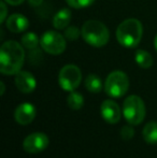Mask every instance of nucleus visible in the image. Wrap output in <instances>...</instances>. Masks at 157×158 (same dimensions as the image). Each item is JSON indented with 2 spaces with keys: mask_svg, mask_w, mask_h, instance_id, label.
<instances>
[{
  "mask_svg": "<svg viewBox=\"0 0 157 158\" xmlns=\"http://www.w3.org/2000/svg\"><path fill=\"white\" fill-rule=\"evenodd\" d=\"M65 38L67 40H70V41H76V40L79 39L80 35H82L81 31L79 30L78 27L76 26H69L65 29V33H64Z\"/></svg>",
  "mask_w": 157,
  "mask_h": 158,
  "instance_id": "19",
  "label": "nucleus"
},
{
  "mask_svg": "<svg viewBox=\"0 0 157 158\" xmlns=\"http://www.w3.org/2000/svg\"><path fill=\"white\" fill-rule=\"evenodd\" d=\"M0 6H1V16H0V23H4L6 21V14H8V9H6V1H1L0 3Z\"/></svg>",
  "mask_w": 157,
  "mask_h": 158,
  "instance_id": "22",
  "label": "nucleus"
},
{
  "mask_svg": "<svg viewBox=\"0 0 157 158\" xmlns=\"http://www.w3.org/2000/svg\"><path fill=\"white\" fill-rule=\"evenodd\" d=\"M100 113L102 118L109 124H118L121 121L122 111L115 101L111 99L105 100L100 106Z\"/></svg>",
  "mask_w": 157,
  "mask_h": 158,
  "instance_id": "9",
  "label": "nucleus"
},
{
  "mask_svg": "<svg viewBox=\"0 0 157 158\" xmlns=\"http://www.w3.org/2000/svg\"><path fill=\"white\" fill-rule=\"evenodd\" d=\"M15 86L23 94H30L37 87L36 77L28 71H19L15 74Z\"/></svg>",
  "mask_w": 157,
  "mask_h": 158,
  "instance_id": "11",
  "label": "nucleus"
},
{
  "mask_svg": "<svg viewBox=\"0 0 157 158\" xmlns=\"http://www.w3.org/2000/svg\"><path fill=\"white\" fill-rule=\"evenodd\" d=\"M154 48H155V50L157 51V35H156L155 39H154Z\"/></svg>",
  "mask_w": 157,
  "mask_h": 158,
  "instance_id": "26",
  "label": "nucleus"
},
{
  "mask_svg": "<svg viewBox=\"0 0 157 158\" xmlns=\"http://www.w3.org/2000/svg\"><path fill=\"white\" fill-rule=\"evenodd\" d=\"M28 26H29V22H28L27 17L24 16L23 14H19V13L10 15L6 21V29L14 33L25 31L28 28Z\"/></svg>",
  "mask_w": 157,
  "mask_h": 158,
  "instance_id": "12",
  "label": "nucleus"
},
{
  "mask_svg": "<svg viewBox=\"0 0 157 158\" xmlns=\"http://www.w3.org/2000/svg\"><path fill=\"white\" fill-rule=\"evenodd\" d=\"M143 139L149 144H157V122H149L142 130Z\"/></svg>",
  "mask_w": 157,
  "mask_h": 158,
  "instance_id": "15",
  "label": "nucleus"
},
{
  "mask_svg": "<svg viewBox=\"0 0 157 158\" xmlns=\"http://www.w3.org/2000/svg\"><path fill=\"white\" fill-rule=\"evenodd\" d=\"M143 26L137 19H127L118 25L116 29V39L122 46L134 48L138 46L142 39Z\"/></svg>",
  "mask_w": 157,
  "mask_h": 158,
  "instance_id": "2",
  "label": "nucleus"
},
{
  "mask_svg": "<svg viewBox=\"0 0 157 158\" xmlns=\"http://www.w3.org/2000/svg\"><path fill=\"white\" fill-rule=\"evenodd\" d=\"M81 33L84 41L94 48H102L108 44L110 39L108 27L96 19L86 21L82 26Z\"/></svg>",
  "mask_w": 157,
  "mask_h": 158,
  "instance_id": "3",
  "label": "nucleus"
},
{
  "mask_svg": "<svg viewBox=\"0 0 157 158\" xmlns=\"http://www.w3.org/2000/svg\"><path fill=\"white\" fill-rule=\"evenodd\" d=\"M43 2V0H28V3L30 4L31 6H39L40 4Z\"/></svg>",
  "mask_w": 157,
  "mask_h": 158,
  "instance_id": "24",
  "label": "nucleus"
},
{
  "mask_svg": "<svg viewBox=\"0 0 157 158\" xmlns=\"http://www.w3.org/2000/svg\"><path fill=\"white\" fill-rule=\"evenodd\" d=\"M67 103L71 110L78 111L81 110L84 106V97L78 92H70L69 96L67 98Z\"/></svg>",
  "mask_w": 157,
  "mask_h": 158,
  "instance_id": "17",
  "label": "nucleus"
},
{
  "mask_svg": "<svg viewBox=\"0 0 157 158\" xmlns=\"http://www.w3.org/2000/svg\"><path fill=\"white\" fill-rule=\"evenodd\" d=\"M129 89V79L121 70L112 71L105 82V92L112 98L123 97Z\"/></svg>",
  "mask_w": 157,
  "mask_h": 158,
  "instance_id": "5",
  "label": "nucleus"
},
{
  "mask_svg": "<svg viewBox=\"0 0 157 158\" xmlns=\"http://www.w3.org/2000/svg\"><path fill=\"white\" fill-rule=\"evenodd\" d=\"M40 45L45 53L51 55H60L66 50V38L59 32L48 30L42 35Z\"/></svg>",
  "mask_w": 157,
  "mask_h": 158,
  "instance_id": "7",
  "label": "nucleus"
},
{
  "mask_svg": "<svg viewBox=\"0 0 157 158\" xmlns=\"http://www.w3.org/2000/svg\"><path fill=\"white\" fill-rule=\"evenodd\" d=\"M19 42L9 40L0 48V72L4 75H15L22 70L25 61V50Z\"/></svg>",
  "mask_w": 157,
  "mask_h": 158,
  "instance_id": "1",
  "label": "nucleus"
},
{
  "mask_svg": "<svg viewBox=\"0 0 157 158\" xmlns=\"http://www.w3.org/2000/svg\"><path fill=\"white\" fill-rule=\"evenodd\" d=\"M134 60L142 69H149L153 66V57L149 52L144 50H138L134 54Z\"/></svg>",
  "mask_w": 157,
  "mask_h": 158,
  "instance_id": "16",
  "label": "nucleus"
},
{
  "mask_svg": "<svg viewBox=\"0 0 157 158\" xmlns=\"http://www.w3.org/2000/svg\"><path fill=\"white\" fill-rule=\"evenodd\" d=\"M134 135V130L132 125H126L124 126L123 128L121 129V137L123 138L125 141H128V140H131Z\"/></svg>",
  "mask_w": 157,
  "mask_h": 158,
  "instance_id": "21",
  "label": "nucleus"
},
{
  "mask_svg": "<svg viewBox=\"0 0 157 158\" xmlns=\"http://www.w3.org/2000/svg\"><path fill=\"white\" fill-rule=\"evenodd\" d=\"M82 81V72L76 64H66L58 74L59 86L66 92H73L79 87Z\"/></svg>",
  "mask_w": 157,
  "mask_h": 158,
  "instance_id": "6",
  "label": "nucleus"
},
{
  "mask_svg": "<svg viewBox=\"0 0 157 158\" xmlns=\"http://www.w3.org/2000/svg\"><path fill=\"white\" fill-rule=\"evenodd\" d=\"M10 6H19V4L23 3L25 0H4Z\"/></svg>",
  "mask_w": 157,
  "mask_h": 158,
  "instance_id": "23",
  "label": "nucleus"
},
{
  "mask_svg": "<svg viewBox=\"0 0 157 158\" xmlns=\"http://www.w3.org/2000/svg\"><path fill=\"white\" fill-rule=\"evenodd\" d=\"M71 21V11L69 9H61L53 17V26L56 29H66Z\"/></svg>",
  "mask_w": 157,
  "mask_h": 158,
  "instance_id": "13",
  "label": "nucleus"
},
{
  "mask_svg": "<svg viewBox=\"0 0 157 158\" xmlns=\"http://www.w3.org/2000/svg\"><path fill=\"white\" fill-rule=\"evenodd\" d=\"M22 45L27 50H34L40 44L38 35L35 32H27L22 37Z\"/></svg>",
  "mask_w": 157,
  "mask_h": 158,
  "instance_id": "18",
  "label": "nucleus"
},
{
  "mask_svg": "<svg viewBox=\"0 0 157 158\" xmlns=\"http://www.w3.org/2000/svg\"><path fill=\"white\" fill-rule=\"evenodd\" d=\"M84 85H85L86 89L89 93H93V94H98V93H100L103 87L101 79L97 74H94V73H90V74H88L87 77H86Z\"/></svg>",
  "mask_w": 157,
  "mask_h": 158,
  "instance_id": "14",
  "label": "nucleus"
},
{
  "mask_svg": "<svg viewBox=\"0 0 157 158\" xmlns=\"http://www.w3.org/2000/svg\"><path fill=\"white\" fill-rule=\"evenodd\" d=\"M147 109L142 98L131 95L125 99L123 103V115L128 124L136 126L144 121Z\"/></svg>",
  "mask_w": 157,
  "mask_h": 158,
  "instance_id": "4",
  "label": "nucleus"
},
{
  "mask_svg": "<svg viewBox=\"0 0 157 158\" xmlns=\"http://www.w3.org/2000/svg\"><path fill=\"white\" fill-rule=\"evenodd\" d=\"M50 144V139L43 132H34L28 135L23 141V148L29 154H38L45 150Z\"/></svg>",
  "mask_w": 157,
  "mask_h": 158,
  "instance_id": "8",
  "label": "nucleus"
},
{
  "mask_svg": "<svg viewBox=\"0 0 157 158\" xmlns=\"http://www.w3.org/2000/svg\"><path fill=\"white\" fill-rule=\"evenodd\" d=\"M68 6L73 9H84L92 6L95 0H66Z\"/></svg>",
  "mask_w": 157,
  "mask_h": 158,
  "instance_id": "20",
  "label": "nucleus"
},
{
  "mask_svg": "<svg viewBox=\"0 0 157 158\" xmlns=\"http://www.w3.org/2000/svg\"><path fill=\"white\" fill-rule=\"evenodd\" d=\"M37 114L36 106L29 102L22 103L15 109L14 111V119L17 124L25 126L30 124L35 119Z\"/></svg>",
  "mask_w": 157,
  "mask_h": 158,
  "instance_id": "10",
  "label": "nucleus"
},
{
  "mask_svg": "<svg viewBox=\"0 0 157 158\" xmlns=\"http://www.w3.org/2000/svg\"><path fill=\"white\" fill-rule=\"evenodd\" d=\"M0 86H1V92H0V95L3 96L4 90H6V86H4V83H3V82H0Z\"/></svg>",
  "mask_w": 157,
  "mask_h": 158,
  "instance_id": "25",
  "label": "nucleus"
}]
</instances>
